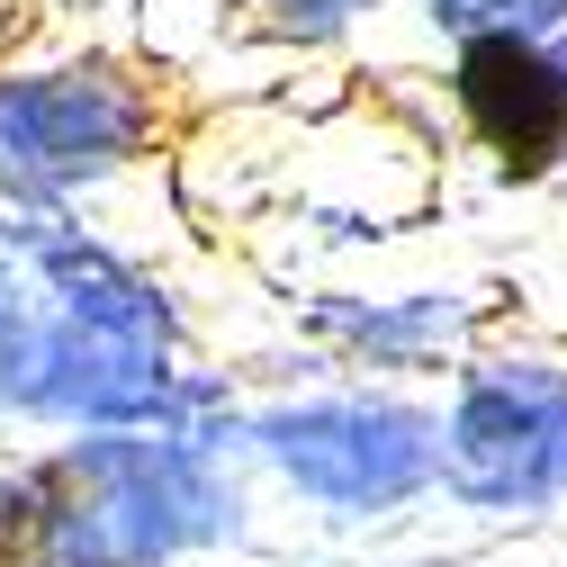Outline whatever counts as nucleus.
<instances>
[{
	"instance_id": "obj_5",
	"label": "nucleus",
	"mask_w": 567,
	"mask_h": 567,
	"mask_svg": "<svg viewBox=\"0 0 567 567\" xmlns=\"http://www.w3.org/2000/svg\"><path fill=\"white\" fill-rule=\"evenodd\" d=\"M486 324H505L495 279H379V289L370 279H324L289 307V333L324 370L414 379V388H433Z\"/></svg>"
},
{
	"instance_id": "obj_9",
	"label": "nucleus",
	"mask_w": 567,
	"mask_h": 567,
	"mask_svg": "<svg viewBox=\"0 0 567 567\" xmlns=\"http://www.w3.org/2000/svg\"><path fill=\"white\" fill-rule=\"evenodd\" d=\"M28 324H37V279L19 252H0V433H10V370H19Z\"/></svg>"
},
{
	"instance_id": "obj_8",
	"label": "nucleus",
	"mask_w": 567,
	"mask_h": 567,
	"mask_svg": "<svg viewBox=\"0 0 567 567\" xmlns=\"http://www.w3.org/2000/svg\"><path fill=\"white\" fill-rule=\"evenodd\" d=\"M396 10H405L423 37H433V45L477 37V28H523V37L567 28V0H396Z\"/></svg>"
},
{
	"instance_id": "obj_7",
	"label": "nucleus",
	"mask_w": 567,
	"mask_h": 567,
	"mask_svg": "<svg viewBox=\"0 0 567 567\" xmlns=\"http://www.w3.org/2000/svg\"><path fill=\"white\" fill-rule=\"evenodd\" d=\"M396 0H244V28L279 54H342L361 45Z\"/></svg>"
},
{
	"instance_id": "obj_6",
	"label": "nucleus",
	"mask_w": 567,
	"mask_h": 567,
	"mask_svg": "<svg viewBox=\"0 0 567 567\" xmlns=\"http://www.w3.org/2000/svg\"><path fill=\"white\" fill-rule=\"evenodd\" d=\"M451 126L486 154L495 181L540 189L567 172V28H477L442 45Z\"/></svg>"
},
{
	"instance_id": "obj_1",
	"label": "nucleus",
	"mask_w": 567,
	"mask_h": 567,
	"mask_svg": "<svg viewBox=\"0 0 567 567\" xmlns=\"http://www.w3.org/2000/svg\"><path fill=\"white\" fill-rule=\"evenodd\" d=\"M37 442V514L0 567H217L261 549V477L181 423H91Z\"/></svg>"
},
{
	"instance_id": "obj_10",
	"label": "nucleus",
	"mask_w": 567,
	"mask_h": 567,
	"mask_svg": "<svg viewBox=\"0 0 567 567\" xmlns=\"http://www.w3.org/2000/svg\"><path fill=\"white\" fill-rule=\"evenodd\" d=\"M0 54H10V0H0Z\"/></svg>"
},
{
	"instance_id": "obj_2",
	"label": "nucleus",
	"mask_w": 567,
	"mask_h": 567,
	"mask_svg": "<svg viewBox=\"0 0 567 567\" xmlns=\"http://www.w3.org/2000/svg\"><path fill=\"white\" fill-rule=\"evenodd\" d=\"M244 468L324 540H379L433 514V388L307 370L244 388Z\"/></svg>"
},
{
	"instance_id": "obj_4",
	"label": "nucleus",
	"mask_w": 567,
	"mask_h": 567,
	"mask_svg": "<svg viewBox=\"0 0 567 567\" xmlns=\"http://www.w3.org/2000/svg\"><path fill=\"white\" fill-rule=\"evenodd\" d=\"M172 154V91L145 54L63 37L0 54V198L109 207Z\"/></svg>"
},
{
	"instance_id": "obj_3",
	"label": "nucleus",
	"mask_w": 567,
	"mask_h": 567,
	"mask_svg": "<svg viewBox=\"0 0 567 567\" xmlns=\"http://www.w3.org/2000/svg\"><path fill=\"white\" fill-rule=\"evenodd\" d=\"M433 505L468 532L567 523V333L486 324L433 379Z\"/></svg>"
}]
</instances>
